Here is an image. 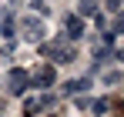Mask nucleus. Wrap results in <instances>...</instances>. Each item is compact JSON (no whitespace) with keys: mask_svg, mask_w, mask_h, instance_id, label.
<instances>
[{"mask_svg":"<svg viewBox=\"0 0 124 117\" xmlns=\"http://www.w3.org/2000/svg\"><path fill=\"white\" fill-rule=\"evenodd\" d=\"M87 14H94V3H91V0L81 3V14H77V17H87Z\"/></svg>","mask_w":124,"mask_h":117,"instance_id":"obj_7","label":"nucleus"},{"mask_svg":"<svg viewBox=\"0 0 124 117\" xmlns=\"http://www.w3.org/2000/svg\"><path fill=\"white\" fill-rule=\"evenodd\" d=\"M91 110H94V114H104V110H107V100H94Z\"/></svg>","mask_w":124,"mask_h":117,"instance_id":"obj_8","label":"nucleus"},{"mask_svg":"<svg viewBox=\"0 0 124 117\" xmlns=\"http://www.w3.org/2000/svg\"><path fill=\"white\" fill-rule=\"evenodd\" d=\"M20 30H23V37L30 40V44H44V34H47V27H44L40 17H23Z\"/></svg>","mask_w":124,"mask_h":117,"instance_id":"obj_2","label":"nucleus"},{"mask_svg":"<svg viewBox=\"0 0 124 117\" xmlns=\"http://www.w3.org/2000/svg\"><path fill=\"white\" fill-rule=\"evenodd\" d=\"M34 84L37 87H54V80H57V70H54V64H40L37 70H34Z\"/></svg>","mask_w":124,"mask_h":117,"instance_id":"obj_4","label":"nucleus"},{"mask_svg":"<svg viewBox=\"0 0 124 117\" xmlns=\"http://www.w3.org/2000/svg\"><path fill=\"white\" fill-rule=\"evenodd\" d=\"M84 87H87V80H70V84H67L64 90H67V94H81Z\"/></svg>","mask_w":124,"mask_h":117,"instance_id":"obj_6","label":"nucleus"},{"mask_svg":"<svg viewBox=\"0 0 124 117\" xmlns=\"http://www.w3.org/2000/svg\"><path fill=\"white\" fill-rule=\"evenodd\" d=\"M107 10H114V14H117V10H121V0H107Z\"/></svg>","mask_w":124,"mask_h":117,"instance_id":"obj_9","label":"nucleus"},{"mask_svg":"<svg viewBox=\"0 0 124 117\" xmlns=\"http://www.w3.org/2000/svg\"><path fill=\"white\" fill-rule=\"evenodd\" d=\"M40 54L47 60H54V64H70L74 60V47H67L61 40H47V44H40Z\"/></svg>","mask_w":124,"mask_h":117,"instance_id":"obj_1","label":"nucleus"},{"mask_svg":"<svg viewBox=\"0 0 124 117\" xmlns=\"http://www.w3.org/2000/svg\"><path fill=\"white\" fill-rule=\"evenodd\" d=\"M27 87H30V74H27V70H10V74H7V90H10V94L20 97Z\"/></svg>","mask_w":124,"mask_h":117,"instance_id":"obj_3","label":"nucleus"},{"mask_svg":"<svg viewBox=\"0 0 124 117\" xmlns=\"http://www.w3.org/2000/svg\"><path fill=\"white\" fill-rule=\"evenodd\" d=\"M64 30H67V40L84 37V20L77 17V14H67V20H64Z\"/></svg>","mask_w":124,"mask_h":117,"instance_id":"obj_5","label":"nucleus"}]
</instances>
